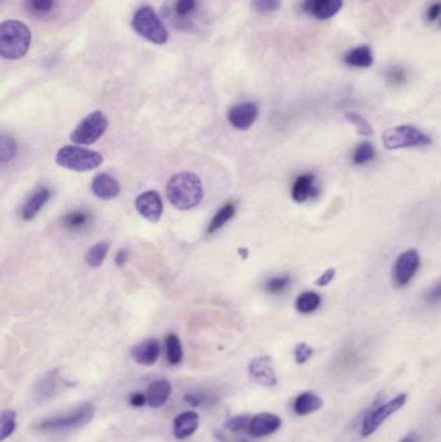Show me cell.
<instances>
[{
    "instance_id": "cell-1",
    "label": "cell",
    "mask_w": 441,
    "mask_h": 442,
    "mask_svg": "<svg viewBox=\"0 0 441 442\" xmlns=\"http://www.w3.org/2000/svg\"><path fill=\"white\" fill-rule=\"evenodd\" d=\"M167 200L182 211L197 207L203 198V186L200 177L191 172L172 176L166 186Z\"/></svg>"
},
{
    "instance_id": "cell-2",
    "label": "cell",
    "mask_w": 441,
    "mask_h": 442,
    "mask_svg": "<svg viewBox=\"0 0 441 442\" xmlns=\"http://www.w3.org/2000/svg\"><path fill=\"white\" fill-rule=\"evenodd\" d=\"M32 43L29 27L16 20L4 21L0 26V55L6 60L24 57Z\"/></svg>"
},
{
    "instance_id": "cell-3",
    "label": "cell",
    "mask_w": 441,
    "mask_h": 442,
    "mask_svg": "<svg viewBox=\"0 0 441 442\" xmlns=\"http://www.w3.org/2000/svg\"><path fill=\"white\" fill-rule=\"evenodd\" d=\"M95 417V406L91 403H83L75 408L65 415L47 417L38 422L34 428L39 432H64L88 424Z\"/></svg>"
},
{
    "instance_id": "cell-4",
    "label": "cell",
    "mask_w": 441,
    "mask_h": 442,
    "mask_svg": "<svg viewBox=\"0 0 441 442\" xmlns=\"http://www.w3.org/2000/svg\"><path fill=\"white\" fill-rule=\"evenodd\" d=\"M382 141L387 151L418 148L431 144V137L414 125H401L387 128L382 134Z\"/></svg>"
},
{
    "instance_id": "cell-5",
    "label": "cell",
    "mask_w": 441,
    "mask_h": 442,
    "mask_svg": "<svg viewBox=\"0 0 441 442\" xmlns=\"http://www.w3.org/2000/svg\"><path fill=\"white\" fill-rule=\"evenodd\" d=\"M102 160L104 158L100 153L73 145L61 148L56 154V163L60 167L67 168L76 172L92 171L101 166Z\"/></svg>"
},
{
    "instance_id": "cell-6",
    "label": "cell",
    "mask_w": 441,
    "mask_h": 442,
    "mask_svg": "<svg viewBox=\"0 0 441 442\" xmlns=\"http://www.w3.org/2000/svg\"><path fill=\"white\" fill-rule=\"evenodd\" d=\"M133 27L144 39L154 44H165L168 41L166 26L151 7L137 9L133 18Z\"/></svg>"
},
{
    "instance_id": "cell-7",
    "label": "cell",
    "mask_w": 441,
    "mask_h": 442,
    "mask_svg": "<svg viewBox=\"0 0 441 442\" xmlns=\"http://www.w3.org/2000/svg\"><path fill=\"white\" fill-rule=\"evenodd\" d=\"M108 119L101 111H93L81 120L70 134V140L76 145H91L99 141L108 130Z\"/></svg>"
},
{
    "instance_id": "cell-8",
    "label": "cell",
    "mask_w": 441,
    "mask_h": 442,
    "mask_svg": "<svg viewBox=\"0 0 441 442\" xmlns=\"http://www.w3.org/2000/svg\"><path fill=\"white\" fill-rule=\"evenodd\" d=\"M407 400H408V394L401 393V394L395 396L391 400L384 402L381 406H376L374 409L370 410L362 419L361 431H360L361 436L369 437V436L374 434L375 431L382 426L383 422L386 419H388L395 413H398L399 410L404 408V405L407 403Z\"/></svg>"
},
{
    "instance_id": "cell-9",
    "label": "cell",
    "mask_w": 441,
    "mask_h": 442,
    "mask_svg": "<svg viewBox=\"0 0 441 442\" xmlns=\"http://www.w3.org/2000/svg\"><path fill=\"white\" fill-rule=\"evenodd\" d=\"M419 254L416 249L404 251L395 261L392 269V281L396 287H405L416 275L419 268Z\"/></svg>"
},
{
    "instance_id": "cell-10",
    "label": "cell",
    "mask_w": 441,
    "mask_h": 442,
    "mask_svg": "<svg viewBox=\"0 0 441 442\" xmlns=\"http://www.w3.org/2000/svg\"><path fill=\"white\" fill-rule=\"evenodd\" d=\"M249 375L251 380L263 387H275L277 384L273 361L269 356H259L252 359L249 365Z\"/></svg>"
},
{
    "instance_id": "cell-11",
    "label": "cell",
    "mask_w": 441,
    "mask_h": 442,
    "mask_svg": "<svg viewBox=\"0 0 441 442\" xmlns=\"http://www.w3.org/2000/svg\"><path fill=\"white\" fill-rule=\"evenodd\" d=\"M343 7V0H303L301 11L309 17L326 21L339 13Z\"/></svg>"
},
{
    "instance_id": "cell-12",
    "label": "cell",
    "mask_w": 441,
    "mask_h": 442,
    "mask_svg": "<svg viewBox=\"0 0 441 442\" xmlns=\"http://www.w3.org/2000/svg\"><path fill=\"white\" fill-rule=\"evenodd\" d=\"M135 207L137 209V212L142 215L145 220H148L150 223H157L163 214V202L158 193L144 192L137 195V198L135 200Z\"/></svg>"
},
{
    "instance_id": "cell-13",
    "label": "cell",
    "mask_w": 441,
    "mask_h": 442,
    "mask_svg": "<svg viewBox=\"0 0 441 442\" xmlns=\"http://www.w3.org/2000/svg\"><path fill=\"white\" fill-rule=\"evenodd\" d=\"M281 417L271 413H260L254 417H251L249 424V434L252 437H266L269 434H273L281 428Z\"/></svg>"
},
{
    "instance_id": "cell-14",
    "label": "cell",
    "mask_w": 441,
    "mask_h": 442,
    "mask_svg": "<svg viewBox=\"0 0 441 442\" xmlns=\"http://www.w3.org/2000/svg\"><path fill=\"white\" fill-rule=\"evenodd\" d=\"M259 109L254 102H243L229 110V123L237 130H249L258 118Z\"/></svg>"
},
{
    "instance_id": "cell-15",
    "label": "cell",
    "mask_w": 441,
    "mask_h": 442,
    "mask_svg": "<svg viewBox=\"0 0 441 442\" xmlns=\"http://www.w3.org/2000/svg\"><path fill=\"white\" fill-rule=\"evenodd\" d=\"M161 345L157 339H148L139 343L131 350V356L142 366H153L159 357Z\"/></svg>"
},
{
    "instance_id": "cell-16",
    "label": "cell",
    "mask_w": 441,
    "mask_h": 442,
    "mask_svg": "<svg viewBox=\"0 0 441 442\" xmlns=\"http://www.w3.org/2000/svg\"><path fill=\"white\" fill-rule=\"evenodd\" d=\"M91 189L96 197L104 200H114L121 193V186L117 180L108 174L95 176L92 180Z\"/></svg>"
},
{
    "instance_id": "cell-17",
    "label": "cell",
    "mask_w": 441,
    "mask_h": 442,
    "mask_svg": "<svg viewBox=\"0 0 441 442\" xmlns=\"http://www.w3.org/2000/svg\"><path fill=\"white\" fill-rule=\"evenodd\" d=\"M200 427V414L196 411H184L174 419V434L177 440L191 437Z\"/></svg>"
},
{
    "instance_id": "cell-18",
    "label": "cell",
    "mask_w": 441,
    "mask_h": 442,
    "mask_svg": "<svg viewBox=\"0 0 441 442\" xmlns=\"http://www.w3.org/2000/svg\"><path fill=\"white\" fill-rule=\"evenodd\" d=\"M316 177L312 174H303L295 179L292 186V198L297 203H304L317 194Z\"/></svg>"
},
{
    "instance_id": "cell-19",
    "label": "cell",
    "mask_w": 441,
    "mask_h": 442,
    "mask_svg": "<svg viewBox=\"0 0 441 442\" xmlns=\"http://www.w3.org/2000/svg\"><path fill=\"white\" fill-rule=\"evenodd\" d=\"M172 392V385L166 379H158L150 384L147 391L148 405L153 409L162 408Z\"/></svg>"
},
{
    "instance_id": "cell-20",
    "label": "cell",
    "mask_w": 441,
    "mask_h": 442,
    "mask_svg": "<svg viewBox=\"0 0 441 442\" xmlns=\"http://www.w3.org/2000/svg\"><path fill=\"white\" fill-rule=\"evenodd\" d=\"M50 192L47 188H41L27 198L22 209H21V217L25 221L33 220L36 216L41 209L46 206V203L50 200Z\"/></svg>"
},
{
    "instance_id": "cell-21",
    "label": "cell",
    "mask_w": 441,
    "mask_h": 442,
    "mask_svg": "<svg viewBox=\"0 0 441 442\" xmlns=\"http://www.w3.org/2000/svg\"><path fill=\"white\" fill-rule=\"evenodd\" d=\"M324 401L313 392L300 393L299 396L295 399L292 403V410L297 415L306 417L312 413H316L320 409H323Z\"/></svg>"
},
{
    "instance_id": "cell-22",
    "label": "cell",
    "mask_w": 441,
    "mask_h": 442,
    "mask_svg": "<svg viewBox=\"0 0 441 442\" xmlns=\"http://www.w3.org/2000/svg\"><path fill=\"white\" fill-rule=\"evenodd\" d=\"M343 62L351 67L367 69L374 64L373 50L369 46H358L346 52L343 56Z\"/></svg>"
},
{
    "instance_id": "cell-23",
    "label": "cell",
    "mask_w": 441,
    "mask_h": 442,
    "mask_svg": "<svg viewBox=\"0 0 441 442\" xmlns=\"http://www.w3.org/2000/svg\"><path fill=\"white\" fill-rule=\"evenodd\" d=\"M321 296L317 292H301L295 301V308L301 315H311L321 305Z\"/></svg>"
},
{
    "instance_id": "cell-24",
    "label": "cell",
    "mask_w": 441,
    "mask_h": 442,
    "mask_svg": "<svg viewBox=\"0 0 441 442\" xmlns=\"http://www.w3.org/2000/svg\"><path fill=\"white\" fill-rule=\"evenodd\" d=\"M91 214H88L87 211H72L62 217V224L69 229V230H81L86 229L87 226L91 224Z\"/></svg>"
},
{
    "instance_id": "cell-25",
    "label": "cell",
    "mask_w": 441,
    "mask_h": 442,
    "mask_svg": "<svg viewBox=\"0 0 441 442\" xmlns=\"http://www.w3.org/2000/svg\"><path fill=\"white\" fill-rule=\"evenodd\" d=\"M234 214H236V206H234L233 203H226L225 206H223L222 209L217 211V215L212 217V220H211V223H210V226L208 228V233H215L219 229H222L228 221L232 220Z\"/></svg>"
},
{
    "instance_id": "cell-26",
    "label": "cell",
    "mask_w": 441,
    "mask_h": 442,
    "mask_svg": "<svg viewBox=\"0 0 441 442\" xmlns=\"http://www.w3.org/2000/svg\"><path fill=\"white\" fill-rule=\"evenodd\" d=\"M167 361L170 365H179L183 359V347L175 334H168L165 339Z\"/></svg>"
},
{
    "instance_id": "cell-27",
    "label": "cell",
    "mask_w": 441,
    "mask_h": 442,
    "mask_svg": "<svg viewBox=\"0 0 441 442\" xmlns=\"http://www.w3.org/2000/svg\"><path fill=\"white\" fill-rule=\"evenodd\" d=\"M375 159L374 146L372 142L362 141L358 144L352 153V163L356 166H364Z\"/></svg>"
},
{
    "instance_id": "cell-28",
    "label": "cell",
    "mask_w": 441,
    "mask_h": 442,
    "mask_svg": "<svg viewBox=\"0 0 441 442\" xmlns=\"http://www.w3.org/2000/svg\"><path fill=\"white\" fill-rule=\"evenodd\" d=\"M110 244L108 242L96 243L86 255V263L92 268H99L102 265L104 260L108 256Z\"/></svg>"
},
{
    "instance_id": "cell-29",
    "label": "cell",
    "mask_w": 441,
    "mask_h": 442,
    "mask_svg": "<svg viewBox=\"0 0 441 442\" xmlns=\"http://www.w3.org/2000/svg\"><path fill=\"white\" fill-rule=\"evenodd\" d=\"M16 410L7 409L1 413L0 419V441H6L16 429Z\"/></svg>"
},
{
    "instance_id": "cell-30",
    "label": "cell",
    "mask_w": 441,
    "mask_h": 442,
    "mask_svg": "<svg viewBox=\"0 0 441 442\" xmlns=\"http://www.w3.org/2000/svg\"><path fill=\"white\" fill-rule=\"evenodd\" d=\"M17 142L13 137H11L8 134H3L0 139V160L1 163H7L11 162L12 159H15L17 156Z\"/></svg>"
},
{
    "instance_id": "cell-31",
    "label": "cell",
    "mask_w": 441,
    "mask_h": 442,
    "mask_svg": "<svg viewBox=\"0 0 441 442\" xmlns=\"http://www.w3.org/2000/svg\"><path fill=\"white\" fill-rule=\"evenodd\" d=\"M57 374L56 373H50L43 378L42 382L39 383V387L36 389V393L39 394L41 400L50 399L53 396V393L57 391Z\"/></svg>"
},
{
    "instance_id": "cell-32",
    "label": "cell",
    "mask_w": 441,
    "mask_h": 442,
    "mask_svg": "<svg viewBox=\"0 0 441 442\" xmlns=\"http://www.w3.org/2000/svg\"><path fill=\"white\" fill-rule=\"evenodd\" d=\"M184 401L193 408H202L211 403H217V397L211 393L189 392L184 396Z\"/></svg>"
},
{
    "instance_id": "cell-33",
    "label": "cell",
    "mask_w": 441,
    "mask_h": 442,
    "mask_svg": "<svg viewBox=\"0 0 441 442\" xmlns=\"http://www.w3.org/2000/svg\"><path fill=\"white\" fill-rule=\"evenodd\" d=\"M292 284V277L289 275H276L266 282V291L272 295H278L285 291Z\"/></svg>"
},
{
    "instance_id": "cell-34",
    "label": "cell",
    "mask_w": 441,
    "mask_h": 442,
    "mask_svg": "<svg viewBox=\"0 0 441 442\" xmlns=\"http://www.w3.org/2000/svg\"><path fill=\"white\" fill-rule=\"evenodd\" d=\"M346 118L350 120L352 125L356 127L358 134H361V136H372V134H374V130H373L372 125L367 122L365 118L360 116L356 111H347Z\"/></svg>"
},
{
    "instance_id": "cell-35",
    "label": "cell",
    "mask_w": 441,
    "mask_h": 442,
    "mask_svg": "<svg viewBox=\"0 0 441 442\" xmlns=\"http://www.w3.org/2000/svg\"><path fill=\"white\" fill-rule=\"evenodd\" d=\"M251 417L249 415H234L231 417L226 423H225V428L233 434L237 432H242L245 429H249V424H250Z\"/></svg>"
},
{
    "instance_id": "cell-36",
    "label": "cell",
    "mask_w": 441,
    "mask_h": 442,
    "mask_svg": "<svg viewBox=\"0 0 441 442\" xmlns=\"http://www.w3.org/2000/svg\"><path fill=\"white\" fill-rule=\"evenodd\" d=\"M55 7V0H27V9L34 15H46Z\"/></svg>"
},
{
    "instance_id": "cell-37",
    "label": "cell",
    "mask_w": 441,
    "mask_h": 442,
    "mask_svg": "<svg viewBox=\"0 0 441 442\" xmlns=\"http://www.w3.org/2000/svg\"><path fill=\"white\" fill-rule=\"evenodd\" d=\"M313 356V348L307 343H298L294 348V359L298 365H303Z\"/></svg>"
},
{
    "instance_id": "cell-38",
    "label": "cell",
    "mask_w": 441,
    "mask_h": 442,
    "mask_svg": "<svg viewBox=\"0 0 441 442\" xmlns=\"http://www.w3.org/2000/svg\"><path fill=\"white\" fill-rule=\"evenodd\" d=\"M283 0H252V7L262 13H271L278 11Z\"/></svg>"
},
{
    "instance_id": "cell-39",
    "label": "cell",
    "mask_w": 441,
    "mask_h": 442,
    "mask_svg": "<svg viewBox=\"0 0 441 442\" xmlns=\"http://www.w3.org/2000/svg\"><path fill=\"white\" fill-rule=\"evenodd\" d=\"M197 0H176L175 11L177 16H189L196 9Z\"/></svg>"
},
{
    "instance_id": "cell-40",
    "label": "cell",
    "mask_w": 441,
    "mask_h": 442,
    "mask_svg": "<svg viewBox=\"0 0 441 442\" xmlns=\"http://www.w3.org/2000/svg\"><path fill=\"white\" fill-rule=\"evenodd\" d=\"M386 76H387V81L391 84H401L407 81V73L401 67H391L390 70H387Z\"/></svg>"
},
{
    "instance_id": "cell-41",
    "label": "cell",
    "mask_w": 441,
    "mask_h": 442,
    "mask_svg": "<svg viewBox=\"0 0 441 442\" xmlns=\"http://www.w3.org/2000/svg\"><path fill=\"white\" fill-rule=\"evenodd\" d=\"M441 17V3L439 1H435L433 3L428 9H427V12H426V20L428 21V22H435L436 20H439Z\"/></svg>"
},
{
    "instance_id": "cell-42",
    "label": "cell",
    "mask_w": 441,
    "mask_h": 442,
    "mask_svg": "<svg viewBox=\"0 0 441 442\" xmlns=\"http://www.w3.org/2000/svg\"><path fill=\"white\" fill-rule=\"evenodd\" d=\"M335 275H337V270H335L334 268H330V269L325 270L324 273L317 278L315 284H316L317 286H320V287L327 286V284H330V282L333 281Z\"/></svg>"
},
{
    "instance_id": "cell-43",
    "label": "cell",
    "mask_w": 441,
    "mask_h": 442,
    "mask_svg": "<svg viewBox=\"0 0 441 442\" xmlns=\"http://www.w3.org/2000/svg\"><path fill=\"white\" fill-rule=\"evenodd\" d=\"M130 403L133 408H142L145 403H148L147 400V394L142 392L133 393L130 396Z\"/></svg>"
},
{
    "instance_id": "cell-44",
    "label": "cell",
    "mask_w": 441,
    "mask_h": 442,
    "mask_svg": "<svg viewBox=\"0 0 441 442\" xmlns=\"http://www.w3.org/2000/svg\"><path fill=\"white\" fill-rule=\"evenodd\" d=\"M426 301H431V303L441 301V281L440 282H437V284H435L433 289H431L430 291L427 292V295H426Z\"/></svg>"
},
{
    "instance_id": "cell-45",
    "label": "cell",
    "mask_w": 441,
    "mask_h": 442,
    "mask_svg": "<svg viewBox=\"0 0 441 442\" xmlns=\"http://www.w3.org/2000/svg\"><path fill=\"white\" fill-rule=\"evenodd\" d=\"M116 261H117L118 267L125 265V263L128 261V251L125 250V249L118 251Z\"/></svg>"
},
{
    "instance_id": "cell-46",
    "label": "cell",
    "mask_w": 441,
    "mask_h": 442,
    "mask_svg": "<svg viewBox=\"0 0 441 442\" xmlns=\"http://www.w3.org/2000/svg\"><path fill=\"white\" fill-rule=\"evenodd\" d=\"M399 442H421V438H419V436H418L416 432L412 431V432L405 434Z\"/></svg>"
},
{
    "instance_id": "cell-47",
    "label": "cell",
    "mask_w": 441,
    "mask_h": 442,
    "mask_svg": "<svg viewBox=\"0 0 441 442\" xmlns=\"http://www.w3.org/2000/svg\"><path fill=\"white\" fill-rule=\"evenodd\" d=\"M440 24H441V17H440Z\"/></svg>"
}]
</instances>
